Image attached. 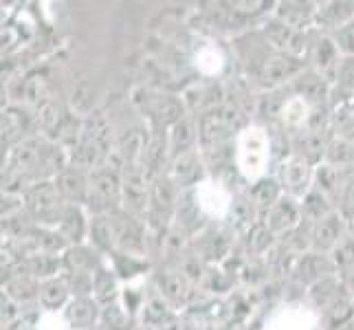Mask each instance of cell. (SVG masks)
<instances>
[{"mask_svg":"<svg viewBox=\"0 0 354 330\" xmlns=\"http://www.w3.org/2000/svg\"><path fill=\"white\" fill-rule=\"evenodd\" d=\"M333 126L339 130L337 137H348L354 139V102H344L339 104L333 115H330Z\"/></svg>","mask_w":354,"mask_h":330,"instance_id":"obj_25","label":"cell"},{"mask_svg":"<svg viewBox=\"0 0 354 330\" xmlns=\"http://www.w3.org/2000/svg\"><path fill=\"white\" fill-rule=\"evenodd\" d=\"M337 86L346 93H354V55L352 57H341V64L337 68Z\"/></svg>","mask_w":354,"mask_h":330,"instance_id":"obj_32","label":"cell"},{"mask_svg":"<svg viewBox=\"0 0 354 330\" xmlns=\"http://www.w3.org/2000/svg\"><path fill=\"white\" fill-rule=\"evenodd\" d=\"M322 132L324 130H301L295 141V156H299L308 165L319 163L328 154V143H330V139H326Z\"/></svg>","mask_w":354,"mask_h":330,"instance_id":"obj_13","label":"cell"},{"mask_svg":"<svg viewBox=\"0 0 354 330\" xmlns=\"http://www.w3.org/2000/svg\"><path fill=\"white\" fill-rule=\"evenodd\" d=\"M333 262L341 268L354 266V236H346L337 244V249L333 251Z\"/></svg>","mask_w":354,"mask_h":330,"instance_id":"obj_33","label":"cell"},{"mask_svg":"<svg viewBox=\"0 0 354 330\" xmlns=\"http://www.w3.org/2000/svg\"><path fill=\"white\" fill-rule=\"evenodd\" d=\"M104 320L108 322V326L115 328V330H130V317L124 313V309L115 306V304L104 311Z\"/></svg>","mask_w":354,"mask_h":330,"instance_id":"obj_35","label":"cell"},{"mask_svg":"<svg viewBox=\"0 0 354 330\" xmlns=\"http://www.w3.org/2000/svg\"><path fill=\"white\" fill-rule=\"evenodd\" d=\"M299 218H301V205H297L292 196H282L266 212L264 225L271 229L273 234H279V231L295 229L301 223Z\"/></svg>","mask_w":354,"mask_h":330,"instance_id":"obj_10","label":"cell"},{"mask_svg":"<svg viewBox=\"0 0 354 330\" xmlns=\"http://www.w3.org/2000/svg\"><path fill=\"white\" fill-rule=\"evenodd\" d=\"M328 161L337 167L354 165V139L348 137H333L328 143Z\"/></svg>","mask_w":354,"mask_h":330,"instance_id":"obj_24","label":"cell"},{"mask_svg":"<svg viewBox=\"0 0 354 330\" xmlns=\"http://www.w3.org/2000/svg\"><path fill=\"white\" fill-rule=\"evenodd\" d=\"M93 291H95L97 302H113L117 297V279L113 271L97 268L93 275Z\"/></svg>","mask_w":354,"mask_h":330,"instance_id":"obj_26","label":"cell"},{"mask_svg":"<svg viewBox=\"0 0 354 330\" xmlns=\"http://www.w3.org/2000/svg\"><path fill=\"white\" fill-rule=\"evenodd\" d=\"M91 238H93L97 249H102V251L115 249L113 225H111V218H108V214L106 216H97L93 223H91Z\"/></svg>","mask_w":354,"mask_h":330,"instance_id":"obj_27","label":"cell"},{"mask_svg":"<svg viewBox=\"0 0 354 330\" xmlns=\"http://www.w3.org/2000/svg\"><path fill=\"white\" fill-rule=\"evenodd\" d=\"M86 218H84V212L77 205H66V210L62 214V220H59V234L66 238V242H82V238L86 236Z\"/></svg>","mask_w":354,"mask_h":330,"instance_id":"obj_18","label":"cell"},{"mask_svg":"<svg viewBox=\"0 0 354 330\" xmlns=\"http://www.w3.org/2000/svg\"><path fill=\"white\" fill-rule=\"evenodd\" d=\"M240 156H242V172L249 178H258L264 172V161L268 156V141L264 132L258 128H251L244 132L242 145H240Z\"/></svg>","mask_w":354,"mask_h":330,"instance_id":"obj_5","label":"cell"},{"mask_svg":"<svg viewBox=\"0 0 354 330\" xmlns=\"http://www.w3.org/2000/svg\"><path fill=\"white\" fill-rule=\"evenodd\" d=\"M33 295H40V284H35L31 277H16L7 284V297H16V300H29Z\"/></svg>","mask_w":354,"mask_h":330,"instance_id":"obj_31","label":"cell"},{"mask_svg":"<svg viewBox=\"0 0 354 330\" xmlns=\"http://www.w3.org/2000/svg\"><path fill=\"white\" fill-rule=\"evenodd\" d=\"M339 207H341V214L346 216V220H352L354 218V176H350L344 194H341Z\"/></svg>","mask_w":354,"mask_h":330,"instance_id":"obj_38","label":"cell"},{"mask_svg":"<svg viewBox=\"0 0 354 330\" xmlns=\"http://www.w3.org/2000/svg\"><path fill=\"white\" fill-rule=\"evenodd\" d=\"M304 73V62L301 57L288 55V53H266L255 68V77L262 84L264 89L275 91L279 86H284L286 82H292L297 75Z\"/></svg>","mask_w":354,"mask_h":330,"instance_id":"obj_1","label":"cell"},{"mask_svg":"<svg viewBox=\"0 0 354 330\" xmlns=\"http://www.w3.org/2000/svg\"><path fill=\"white\" fill-rule=\"evenodd\" d=\"M346 216L341 212H333L322 218L319 223H315L310 229V244L315 253H333L337 244L346 238Z\"/></svg>","mask_w":354,"mask_h":330,"instance_id":"obj_4","label":"cell"},{"mask_svg":"<svg viewBox=\"0 0 354 330\" xmlns=\"http://www.w3.org/2000/svg\"><path fill=\"white\" fill-rule=\"evenodd\" d=\"M88 183L84 169L77 167H64L62 172L55 176V187L62 194L64 201H71V205H77L82 201H88Z\"/></svg>","mask_w":354,"mask_h":330,"instance_id":"obj_11","label":"cell"},{"mask_svg":"<svg viewBox=\"0 0 354 330\" xmlns=\"http://www.w3.org/2000/svg\"><path fill=\"white\" fill-rule=\"evenodd\" d=\"M20 330H29V328H20Z\"/></svg>","mask_w":354,"mask_h":330,"instance_id":"obj_40","label":"cell"},{"mask_svg":"<svg viewBox=\"0 0 354 330\" xmlns=\"http://www.w3.org/2000/svg\"><path fill=\"white\" fill-rule=\"evenodd\" d=\"M55 264H57V260L53 258V255H48V253H44V255H35V258L29 260V271H31L33 275H51V273H53V268H55Z\"/></svg>","mask_w":354,"mask_h":330,"instance_id":"obj_36","label":"cell"},{"mask_svg":"<svg viewBox=\"0 0 354 330\" xmlns=\"http://www.w3.org/2000/svg\"><path fill=\"white\" fill-rule=\"evenodd\" d=\"M27 207L29 212L33 214V218L44 220V223H57L62 220V214L66 210L62 194L57 192L55 183H35V185L27 192Z\"/></svg>","mask_w":354,"mask_h":330,"instance_id":"obj_2","label":"cell"},{"mask_svg":"<svg viewBox=\"0 0 354 330\" xmlns=\"http://www.w3.org/2000/svg\"><path fill=\"white\" fill-rule=\"evenodd\" d=\"M152 117H156V121L161 126H176L183 119V104L174 97H156L152 108H150Z\"/></svg>","mask_w":354,"mask_h":330,"instance_id":"obj_23","label":"cell"},{"mask_svg":"<svg viewBox=\"0 0 354 330\" xmlns=\"http://www.w3.org/2000/svg\"><path fill=\"white\" fill-rule=\"evenodd\" d=\"M27 126L29 117L20 113L18 108H9L7 115L3 117V137H7V141H18L22 132H27Z\"/></svg>","mask_w":354,"mask_h":330,"instance_id":"obj_28","label":"cell"},{"mask_svg":"<svg viewBox=\"0 0 354 330\" xmlns=\"http://www.w3.org/2000/svg\"><path fill=\"white\" fill-rule=\"evenodd\" d=\"M330 38L335 40L341 57H352L354 55V20L344 24V27L330 31Z\"/></svg>","mask_w":354,"mask_h":330,"instance_id":"obj_30","label":"cell"},{"mask_svg":"<svg viewBox=\"0 0 354 330\" xmlns=\"http://www.w3.org/2000/svg\"><path fill=\"white\" fill-rule=\"evenodd\" d=\"M317 5L313 3H299V0H288V3H279L275 9V18L284 22L286 27L304 31L310 22H315Z\"/></svg>","mask_w":354,"mask_h":330,"instance_id":"obj_12","label":"cell"},{"mask_svg":"<svg viewBox=\"0 0 354 330\" xmlns=\"http://www.w3.org/2000/svg\"><path fill=\"white\" fill-rule=\"evenodd\" d=\"M282 199L279 196V185L277 181L268 178V181H260L258 185L253 187V203L260 207L262 212H268L271 207Z\"/></svg>","mask_w":354,"mask_h":330,"instance_id":"obj_29","label":"cell"},{"mask_svg":"<svg viewBox=\"0 0 354 330\" xmlns=\"http://www.w3.org/2000/svg\"><path fill=\"white\" fill-rule=\"evenodd\" d=\"M62 264L68 268V271L75 275V273H88L93 275L91 271L95 268H100L97 266V258H95V253L86 247H82V244H75V247H68L66 249V255H64V260Z\"/></svg>","mask_w":354,"mask_h":330,"instance_id":"obj_21","label":"cell"},{"mask_svg":"<svg viewBox=\"0 0 354 330\" xmlns=\"http://www.w3.org/2000/svg\"><path fill=\"white\" fill-rule=\"evenodd\" d=\"M198 132H201V126L196 124V119H192V117H183L176 126H172V132H169V148H172L174 156L192 152V145L196 143Z\"/></svg>","mask_w":354,"mask_h":330,"instance_id":"obj_17","label":"cell"},{"mask_svg":"<svg viewBox=\"0 0 354 330\" xmlns=\"http://www.w3.org/2000/svg\"><path fill=\"white\" fill-rule=\"evenodd\" d=\"M201 178V161H198V154L196 152H185L176 156L174 161V169H172V181L174 185H192Z\"/></svg>","mask_w":354,"mask_h":330,"instance_id":"obj_19","label":"cell"},{"mask_svg":"<svg viewBox=\"0 0 354 330\" xmlns=\"http://www.w3.org/2000/svg\"><path fill=\"white\" fill-rule=\"evenodd\" d=\"M141 330H150V328H141Z\"/></svg>","mask_w":354,"mask_h":330,"instance_id":"obj_41","label":"cell"},{"mask_svg":"<svg viewBox=\"0 0 354 330\" xmlns=\"http://www.w3.org/2000/svg\"><path fill=\"white\" fill-rule=\"evenodd\" d=\"M121 196V181L117 176V172H113L111 167L104 169H95L91 174V183H88V201L91 207L95 203V207L100 212L113 214V205L119 201Z\"/></svg>","mask_w":354,"mask_h":330,"instance_id":"obj_3","label":"cell"},{"mask_svg":"<svg viewBox=\"0 0 354 330\" xmlns=\"http://www.w3.org/2000/svg\"><path fill=\"white\" fill-rule=\"evenodd\" d=\"M335 271V262L328 260L324 253H308L299 260L297 277L306 284H319Z\"/></svg>","mask_w":354,"mask_h":330,"instance_id":"obj_14","label":"cell"},{"mask_svg":"<svg viewBox=\"0 0 354 330\" xmlns=\"http://www.w3.org/2000/svg\"><path fill=\"white\" fill-rule=\"evenodd\" d=\"M313 165L306 161H301L299 156L292 154L288 161L282 165V185L288 192V196L297 199V196H306L313 190Z\"/></svg>","mask_w":354,"mask_h":330,"instance_id":"obj_7","label":"cell"},{"mask_svg":"<svg viewBox=\"0 0 354 330\" xmlns=\"http://www.w3.org/2000/svg\"><path fill=\"white\" fill-rule=\"evenodd\" d=\"M290 89L297 97H301L304 102H308L313 108L315 106H326L328 95H330V84L324 75H319L317 71H304L301 75H297L290 82Z\"/></svg>","mask_w":354,"mask_h":330,"instance_id":"obj_8","label":"cell"},{"mask_svg":"<svg viewBox=\"0 0 354 330\" xmlns=\"http://www.w3.org/2000/svg\"><path fill=\"white\" fill-rule=\"evenodd\" d=\"M161 288L165 291V297L167 300H183L185 295V279H183L178 273H167L163 279H161Z\"/></svg>","mask_w":354,"mask_h":330,"instance_id":"obj_34","label":"cell"},{"mask_svg":"<svg viewBox=\"0 0 354 330\" xmlns=\"http://www.w3.org/2000/svg\"><path fill=\"white\" fill-rule=\"evenodd\" d=\"M167 306L161 302V300H152L148 304V309H145V315H143V320L148 326L152 324H165L167 322Z\"/></svg>","mask_w":354,"mask_h":330,"instance_id":"obj_37","label":"cell"},{"mask_svg":"<svg viewBox=\"0 0 354 330\" xmlns=\"http://www.w3.org/2000/svg\"><path fill=\"white\" fill-rule=\"evenodd\" d=\"M308 55L313 62V71H317L326 80H335L337 68L341 64V53L330 35H322L319 40H315Z\"/></svg>","mask_w":354,"mask_h":330,"instance_id":"obj_9","label":"cell"},{"mask_svg":"<svg viewBox=\"0 0 354 330\" xmlns=\"http://www.w3.org/2000/svg\"><path fill=\"white\" fill-rule=\"evenodd\" d=\"M97 317H100V306H97V300L91 297H75L66 309V322L75 330L91 328Z\"/></svg>","mask_w":354,"mask_h":330,"instance_id":"obj_16","label":"cell"},{"mask_svg":"<svg viewBox=\"0 0 354 330\" xmlns=\"http://www.w3.org/2000/svg\"><path fill=\"white\" fill-rule=\"evenodd\" d=\"M113 225V240H115V249H119V253H141L143 251V238H141V229L134 220L121 212H113L108 214Z\"/></svg>","mask_w":354,"mask_h":330,"instance_id":"obj_6","label":"cell"},{"mask_svg":"<svg viewBox=\"0 0 354 330\" xmlns=\"http://www.w3.org/2000/svg\"><path fill=\"white\" fill-rule=\"evenodd\" d=\"M354 20V3H324L317 5L315 11V22L322 24L326 29H339Z\"/></svg>","mask_w":354,"mask_h":330,"instance_id":"obj_15","label":"cell"},{"mask_svg":"<svg viewBox=\"0 0 354 330\" xmlns=\"http://www.w3.org/2000/svg\"><path fill=\"white\" fill-rule=\"evenodd\" d=\"M335 210L330 207V201H328L326 194H322L317 187H313L306 196L301 201V218L308 220V223H319L322 218H326L328 214H333Z\"/></svg>","mask_w":354,"mask_h":330,"instance_id":"obj_20","label":"cell"},{"mask_svg":"<svg viewBox=\"0 0 354 330\" xmlns=\"http://www.w3.org/2000/svg\"><path fill=\"white\" fill-rule=\"evenodd\" d=\"M352 231H354V218H352Z\"/></svg>","mask_w":354,"mask_h":330,"instance_id":"obj_39","label":"cell"},{"mask_svg":"<svg viewBox=\"0 0 354 330\" xmlns=\"http://www.w3.org/2000/svg\"><path fill=\"white\" fill-rule=\"evenodd\" d=\"M68 291H71V286L64 282V279L51 277V279H44V282L40 284L38 300H40V304L46 311H55V309H59L66 302Z\"/></svg>","mask_w":354,"mask_h":330,"instance_id":"obj_22","label":"cell"}]
</instances>
